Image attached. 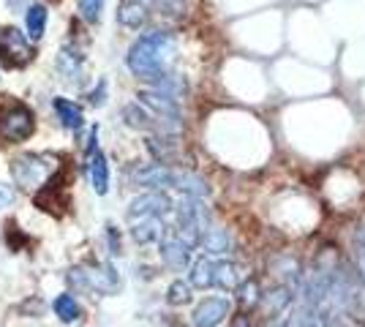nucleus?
<instances>
[{"instance_id": "1", "label": "nucleus", "mask_w": 365, "mask_h": 327, "mask_svg": "<svg viewBox=\"0 0 365 327\" xmlns=\"http://www.w3.org/2000/svg\"><path fill=\"white\" fill-rule=\"evenodd\" d=\"M172 58H175V36L167 31H150L128 49V68L139 79L158 82L161 77H167Z\"/></svg>"}, {"instance_id": "2", "label": "nucleus", "mask_w": 365, "mask_h": 327, "mask_svg": "<svg viewBox=\"0 0 365 327\" xmlns=\"http://www.w3.org/2000/svg\"><path fill=\"white\" fill-rule=\"evenodd\" d=\"M58 170H61V161L49 153H22L11 161V175H14L16 186H22L25 191H38L49 186Z\"/></svg>"}, {"instance_id": "3", "label": "nucleus", "mask_w": 365, "mask_h": 327, "mask_svg": "<svg viewBox=\"0 0 365 327\" xmlns=\"http://www.w3.org/2000/svg\"><path fill=\"white\" fill-rule=\"evenodd\" d=\"M33 131H36V120L25 104H11V107L0 109V140L16 145V142L28 140Z\"/></svg>"}, {"instance_id": "4", "label": "nucleus", "mask_w": 365, "mask_h": 327, "mask_svg": "<svg viewBox=\"0 0 365 327\" xmlns=\"http://www.w3.org/2000/svg\"><path fill=\"white\" fill-rule=\"evenodd\" d=\"M33 44L16 28H0V61L9 68H22L33 61Z\"/></svg>"}, {"instance_id": "5", "label": "nucleus", "mask_w": 365, "mask_h": 327, "mask_svg": "<svg viewBox=\"0 0 365 327\" xmlns=\"http://www.w3.org/2000/svg\"><path fill=\"white\" fill-rule=\"evenodd\" d=\"M68 279L85 286V289H96L101 295H115L120 289V279L112 265H98V267H74Z\"/></svg>"}, {"instance_id": "6", "label": "nucleus", "mask_w": 365, "mask_h": 327, "mask_svg": "<svg viewBox=\"0 0 365 327\" xmlns=\"http://www.w3.org/2000/svg\"><path fill=\"white\" fill-rule=\"evenodd\" d=\"M229 311H232V303L227 297H207L194 308L191 322L194 327H218L229 316Z\"/></svg>"}, {"instance_id": "7", "label": "nucleus", "mask_w": 365, "mask_h": 327, "mask_svg": "<svg viewBox=\"0 0 365 327\" xmlns=\"http://www.w3.org/2000/svg\"><path fill=\"white\" fill-rule=\"evenodd\" d=\"M172 210V202H169L167 194L161 191H153V194H142L137 197L131 207H128V221H137V218H161Z\"/></svg>"}, {"instance_id": "8", "label": "nucleus", "mask_w": 365, "mask_h": 327, "mask_svg": "<svg viewBox=\"0 0 365 327\" xmlns=\"http://www.w3.org/2000/svg\"><path fill=\"white\" fill-rule=\"evenodd\" d=\"M161 259L172 270H182V267L188 265V259H191V249L182 243L180 237H169V240L161 243Z\"/></svg>"}, {"instance_id": "9", "label": "nucleus", "mask_w": 365, "mask_h": 327, "mask_svg": "<svg viewBox=\"0 0 365 327\" xmlns=\"http://www.w3.org/2000/svg\"><path fill=\"white\" fill-rule=\"evenodd\" d=\"M131 234L142 246L158 243L164 237V221L161 218H137V221H131Z\"/></svg>"}, {"instance_id": "10", "label": "nucleus", "mask_w": 365, "mask_h": 327, "mask_svg": "<svg viewBox=\"0 0 365 327\" xmlns=\"http://www.w3.org/2000/svg\"><path fill=\"white\" fill-rule=\"evenodd\" d=\"M88 172H91V183L96 188V194H107L109 191V164L104 153L96 150V145H91V161H88Z\"/></svg>"}, {"instance_id": "11", "label": "nucleus", "mask_w": 365, "mask_h": 327, "mask_svg": "<svg viewBox=\"0 0 365 327\" xmlns=\"http://www.w3.org/2000/svg\"><path fill=\"white\" fill-rule=\"evenodd\" d=\"M150 16V9H145L137 0H123L120 9H118V22L123 28H131V31H139Z\"/></svg>"}, {"instance_id": "12", "label": "nucleus", "mask_w": 365, "mask_h": 327, "mask_svg": "<svg viewBox=\"0 0 365 327\" xmlns=\"http://www.w3.org/2000/svg\"><path fill=\"white\" fill-rule=\"evenodd\" d=\"M172 186L180 188V191H185L188 197H207L210 194V188H207V183L202 180V177H197V175H191V172H180V170H172Z\"/></svg>"}, {"instance_id": "13", "label": "nucleus", "mask_w": 365, "mask_h": 327, "mask_svg": "<svg viewBox=\"0 0 365 327\" xmlns=\"http://www.w3.org/2000/svg\"><path fill=\"white\" fill-rule=\"evenodd\" d=\"M243 281V273L235 262H215L213 265V286L218 289H235Z\"/></svg>"}, {"instance_id": "14", "label": "nucleus", "mask_w": 365, "mask_h": 327, "mask_svg": "<svg viewBox=\"0 0 365 327\" xmlns=\"http://www.w3.org/2000/svg\"><path fill=\"white\" fill-rule=\"evenodd\" d=\"M137 183L150 186V188L172 186V170H169V167H161V164H153L148 170L137 172Z\"/></svg>"}, {"instance_id": "15", "label": "nucleus", "mask_w": 365, "mask_h": 327, "mask_svg": "<svg viewBox=\"0 0 365 327\" xmlns=\"http://www.w3.org/2000/svg\"><path fill=\"white\" fill-rule=\"evenodd\" d=\"M55 112H58V118H61V123L66 128H71L76 131L82 120H85V115H82V109L76 107L74 101H66V98H55Z\"/></svg>"}, {"instance_id": "16", "label": "nucleus", "mask_w": 365, "mask_h": 327, "mask_svg": "<svg viewBox=\"0 0 365 327\" xmlns=\"http://www.w3.org/2000/svg\"><path fill=\"white\" fill-rule=\"evenodd\" d=\"M25 25H28V36L33 41H38L44 36L46 28V9L44 6H31L28 9V16H25Z\"/></svg>"}, {"instance_id": "17", "label": "nucleus", "mask_w": 365, "mask_h": 327, "mask_svg": "<svg viewBox=\"0 0 365 327\" xmlns=\"http://www.w3.org/2000/svg\"><path fill=\"white\" fill-rule=\"evenodd\" d=\"M213 259H207V256H202L197 259V265L191 270V284L199 286V289H207V286H213Z\"/></svg>"}, {"instance_id": "18", "label": "nucleus", "mask_w": 365, "mask_h": 327, "mask_svg": "<svg viewBox=\"0 0 365 327\" xmlns=\"http://www.w3.org/2000/svg\"><path fill=\"white\" fill-rule=\"evenodd\" d=\"M202 243L210 254H227L232 249V237H229L224 229H207L202 234Z\"/></svg>"}, {"instance_id": "19", "label": "nucleus", "mask_w": 365, "mask_h": 327, "mask_svg": "<svg viewBox=\"0 0 365 327\" xmlns=\"http://www.w3.org/2000/svg\"><path fill=\"white\" fill-rule=\"evenodd\" d=\"M55 313L61 316L66 325H71V322H76L82 316V308H79V303L71 295H61L55 300Z\"/></svg>"}, {"instance_id": "20", "label": "nucleus", "mask_w": 365, "mask_h": 327, "mask_svg": "<svg viewBox=\"0 0 365 327\" xmlns=\"http://www.w3.org/2000/svg\"><path fill=\"white\" fill-rule=\"evenodd\" d=\"M123 118H125V123L134 125V128H148L153 123V115L145 107H139V104H131V107L123 109Z\"/></svg>"}, {"instance_id": "21", "label": "nucleus", "mask_w": 365, "mask_h": 327, "mask_svg": "<svg viewBox=\"0 0 365 327\" xmlns=\"http://www.w3.org/2000/svg\"><path fill=\"white\" fill-rule=\"evenodd\" d=\"M148 147L153 150V156L161 158V161H167V158H172L178 153V142L167 140V137H153V140L148 142Z\"/></svg>"}, {"instance_id": "22", "label": "nucleus", "mask_w": 365, "mask_h": 327, "mask_svg": "<svg viewBox=\"0 0 365 327\" xmlns=\"http://www.w3.org/2000/svg\"><path fill=\"white\" fill-rule=\"evenodd\" d=\"M287 303H289V292H287V289H275V292H267V295H264V308L270 313L284 311Z\"/></svg>"}, {"instance_id": "23", "label": "nucleus", "mask_w": 365, "mask_h": 327, "mask_svg": "<svg viewBox=\"0 0 365 327\" xmlns=\"http://www.w3.org/2000/svg\"><path fill=\"white\" fill-rule=\"evenodd\" d=\"M167 300L172 303V306H182V303H188V300H191V286H188L185 281H175V284L169 286Z\"/></svg>"}, {"instance_id": "24", "label": "nucleus", "mask_w": 365, "mask_h": 327, "mask_svg": "<svg viewBox=\"0 0 365 327\" xmlns=\"http://www.w3.org/2000/svg\"><path fill=\"white\" fill-rule=\"evenodd\" d=\"M101 3L104 0H79V14L85 16L88 22H96L101 16Z\"/></svg>"}, {"instance_id": "25", "label": "nucleus", "mask_w": 365, "mask_h": 327, "mask_svg": "<svg viewBox=\"0 0 365 327\" xmlns=\"http://www.w3.org/2000/svg\"><path fill=\"white\" fill-rule=\"evenodd\" d=\"M16 199V191L14 186H9V183H0V207H9V204Z\"/></svg>"}, {"instance_id": "26", "label": "nucleus", "mask_w": 365, "mask_h": 327, "mask_svg": "<svg viewBox=\"0 0 365 327\" xmlns=\"http://www.w3.org/2000/svg\"><path fill=\"white\" fill-rule=\"evenodd\" d=\"M357 265H360V276L365 281V229L357 237Z\"/></svg>"}, {"instance_id": "27", "label": "nucleus", "mask_w": 365, "mask_h": 327, "mask_svg": "<svg viewBox=\"0 0 365 327\" xmlns=\"http://www.w3.org/2000/svg\"><path fill=\"white\" fill-rule=\"evenodd\" d=\"M254 292H257V286H254V284H248V286H243V295H240V297H243V303H251V300L257 297Z\"/></svg>"}, {"instance_id": "28", "label": "nucleus", "mask_w": 365, "mask_h": 327, "mask_svg": "<svg viewBox=\"0 0 365 327\" xmlns=\"http://www.w3.org/2000/svg\"><path fill=\"white\" fill-rule=\"evenodd\" d=\"M41 308H44V306H41L38 300H33V303H28V306H22V311H33V316H38Z\"/></svg>"}, {"instance_id": "29", "label": "nucleus", "mask_w": 365, "mask_h": 327, "mask_svg": "<svg viewBox=\"0 0 365 327\" xmlns=\"http://www.w3.org/2000/svg\"><path fill=\"white\" fill-rule=\"evenodd\" d=\"M137 3H142V6H145V9H150V6H155V9H158V6H161V3H164V0H137Z\"/></svg>"}, {"instance_id": "30", "label": "nucleus", "mask_w": 365, "mask_h": 327, "mask_svg": "<svg viewBox=\"0 0 365 327\" xmlns=\"http://www.w3.org/2000/svg\"><path fill=\"white\" fill-rule=\"evenodd\" d=\"M327 327H344V325H335V322H330V325H327Z\"/></svg>"}, {"instance_id": "31", "label": "nucleus", "mask_w": 365, "mask_h": 327, "mask_svg": "<svg viewBox=\"0 0 365 327\" xmlns=\"http://www.w3.org/2000/svg\"><path fill=\"white\" fill-rule=\"evenodd\" d=\"M52 3H58V0H52Z\"/></svg>"}]
</instances>
